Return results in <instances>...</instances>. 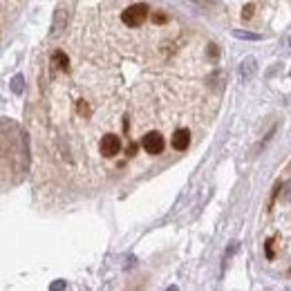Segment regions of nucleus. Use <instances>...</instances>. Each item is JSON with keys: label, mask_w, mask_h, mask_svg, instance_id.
I'll use <instances>...</instances> for the list:
<instances>
[{"label": "nucleus", "mask_w": 291, "mask_h": 291, "mask_svg": "<svg viewBox=\"0 0 291 291\" xmlns=\"http://www.w3.org/2000/svg\"><path fill=\"white\" fill-rule=\"evenodd\" d=\"M148 18V5L146 3H137V5H130L126 12L121 14V21L126 23L128 27H139L144 25V21Z\"/></svg>", "instance_id": "1"}, {"label": "nucleus", "mask_w": 291, "mask_h": 291, "mask_svg": "<svg viewBox=\"0 0 291 291\" xmlns=\"http://www.w3.org/2000/svg\"><path fill=\"white\" fill-rule=\"evenodd\" d=\"M68 23H70V5H59L56 12H54V21H52L50 38H59L65 32Z\"/></svg>", "instance_id": "2"}, {"label": "nucleus", "mask_w": 291, "mask_h": 291, "mask_svg": "<svg viewBox=\"0 0 291 291\" xmlns=\"http://www.w3.org/2000/svg\"><path fill=\"white\" fill-rule=\"evenodd\" d=\"M99 150H101V155L103 157H114V155H119L121 152V139H119L117 135H106L101 139V144H99Z\"/></svg>", "instance_id": "3"}, {"label": "nucleus", "mask_w": 291, "mask_h": 291, "mask_svg": "<svg viewBox=\"0 0 291 291\" xmlns=\"http://www.w3.org/2000/svg\"><path fill=\"white\" fill-rule=\"evenodd\" d=\"M141 146H144V150L148 155H159L161 150H164V137L159 135V132H148L144 137V141H141Z\"/></svg>", "instance_id": "4"}, {"label": "nucleus", "mask_w": 291, "mask_h": 291, "mask_svg": "<svg viewBox=\"0 0 291 291\" xmlns=\"http://www.w3.org/2000/svg\"><path fill=\"white\" fill-rule=\"evenodd\" d=\"M255 72H257L255 56H246V59L240 63V79H242V83H249V81L255 76Z\"/></svg>", "instance_id": "5"}, {"label": "nucleus", "mask_w": 291, "mask_h": 291, "mask_svg": "<svg viewBox=\"0 0 291 291\" xmlns=\"http://www.w3.org/2000/svg\"><path fill=\"white\" fill-rule=\"evenodd\" d=\"M188 146H190V130L188 128H179V130H175V135H173V148L175 150H186Z\"/></svg>", "instance_id": "6"}, {"label": "nucleus", "mask_w": 291, "mask_h": 291, "mask_svg": "<svg viewBox=\"0 0 291 291\" xmlns=\"http://www.w3.org/2000/svg\"><path fill=\"white\" fill-rule=\"evenodd\" d=\"M52 65H54V68H59V70H68V65H70L68 54H65V52H61V50H56L54 54H52Z\"/></svg>", "instance_id": "7"}, {"label": "nucleus", "mask_w": 291, "mask_h": 291, "mask_svg": "<svg viewBox=\"0 0 291 291\" xmlns=\"http://www.w3.org/2000/svg\"><path fill=\"white\" fill-rule=\"evenodd\" d=\"M233 36L235 38H242V41H260V34H251V32H242V30H235L233 32Z\"/></svg>", "instance_id": "8"}, {"label": "nucleus", "mask_w": 291, "mask_h": 291, "mask_svg": "<svg viewBox=\"0 0 291 291\" xmlns=\"http://www.w3.org/2000/svg\"><path fill=\"white\" fill-rule=\"evenodd\" d=\"M23 83H25V79H23V74H16L12 79V92L14 94H21L23 92Z\"/></svg>", "instance_id": "9"}, {"label": "nucleus", "mask_w": 291, "mask_h": 291, "mask_svg": "<svg viewBox=\"0 0 291 291\" xmlns=\"http://www.w3.org/2000/svg\"><path fill=\"white\" fill-rule=\"evenodd\" d=\"M253 9H255L253 3L244 5V7H242V18H244V21H251V18H253Z\"/></svg>", "instance_id": "10"}, {"label": "nucleus", "mask_w": 291, "mask_h": 291, "mask_svg": "<svg viewBox=\"0 0 291 291\" xmlns=\"http://www.w3.org/2000/svg\"><path fill=\"white\" fill-rule=\"evenodd\" d=\"M264 253H266L269 260H273V257H275V253H273V237H269V240L264 242Z\"/></svg>", "instance_id": "11"}, {"label": "nucleus", "mask_w": 291, "mask_h": 291, "mask_svg": "<svg viewBox=\"0 0 291 291\" xmlns=\"http://www.w3.org/2000/svg\"><path fill=\"white\" fill-rule=\"evenodd\" d=\"M152 21H155L157 25H161V23H166V21H168V16H166L164 12H157L155 16H152Z\"/></svg>", "instance_id": "12"}, {"label": "nucleus", "mask_w": 291, "mask_h": 291, "mask_svg": "<svg viewBox=\"0 0 291 291\" xmlns=\"http://www.w3.org/2000/svg\"><path fill=\"white\" fill-rule=\"evenodd\" d=\"M284 188H287V193H284V202H291V182H287V184H284Z\"/></svg>", "instance_id": "13"}, {"label": "nucleus", "mask_w": 291, "mask_h": 291, "mask_svg": "<svg viewBox=\"0 0 291 291\" xmlns=\"http://www.w3.org/2000/svg\"><path fill=\"white\" fill-rule=\"evenodd\" d=\"M137 150H139V146H137V144H130V146H128V155H130V157H135Z\"/></svg>", "instance_id": "14"}, {"label": "nucleus", "mask_w": 291, "mask_h": 291, "mask_svg": "<svg viewBox=\"0 0 291 291\" xmlns=\"http://www.w3.org/2000/svg\"><path fill=\"white\" fill-rule=\"evenodd\" d=\"M208 54L211 59H217V45H208Z\"/></svg>", "instance_id": "15"}, {"label": "nucleus", "mask_w": 291, "mask_h": 291, "mask_svg": "<svg viewBox=\"0 0 291 291\" xmlns=\"http://www.w3.org/2000/svg\"><path fill=\"white\" fill-rule=\"evenodd\" d=\"M79 112H81V114H90V110H88V106H85L83 101L79 103Z\"/></svg>", "instance_id": "16"}, {"label": "nucleus", "mask_w": 291, "mask_h": 291, "mask_svg": "<svg viewBox=\"0 0 291 291\" xmlns=\"http://www.w3.org/2000/svg\"><path fill=\"white\" fill-rule=\"evenodd\" d=\"M63 287H65V280H59V282L52 284V289H63Z\"/></svg>", "instance_id": "17"}, {"label": "nucleus", "mask_w": 291, "mask_h": 291, "mask_svg": "<svg viewBox=\"0 0 291 291\" xmlns=\"http://www.w3.org/2000/svg\"><path fill=\"white\" fill-rule=\"evenodd\" d=\"M289 47H291V41H289Z\"/></svg>", "instance_id": "18"}]
</instances>
